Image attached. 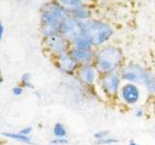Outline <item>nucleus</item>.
<instances>
[{
	"instance_id": "obj_2",
	"label": "nucleus",
	"mask_w": 155,
	"mask_h": 145,
	"mask_svg": "<svg viewBox=\"0 0 155 145\" xmlns=\"http://www.w3.org/2000/svg\"><path fill=\"white\" fill-rule=\"evenodd\" d=\"M123 61V52L114 46H105L96 52L95 67L100 72H115Z\"/></svg>"
},
{
	"instance_id": "obj_19",
	"label": "nucleus",
	"mask_w": 155,
	"mask_h": 145,
	"mask_svg": "<svg viewBox=\"0 0 155 145\" xmlns=\"http://www.w3.org/2000/svg\"><path fill=\"white\" fill-rule=\"evenodd\" d=\"M117 142H118V140L115 137H107L103 139L98 140V141H97V144H99V145H111V144H115Z\"/></svg>"
},
{
	"instance_id": "obj_22",
	"label": "nucleus",
	"mask_w": 155,
	"mask_h": 145,
	"mask_svg": "<svg viewBox=\"0 0 155 145\" xmlns=\"http://www.w3.org/2000/svg\"><path fill=\"white\" fill-rule=\"evenodd\" d=\"M51 143V145H66L68 143V139L66 137H54Z\"/></svg>"
},
{
	"instance_id": "obj_15",
	"label": "nucleus",
	"mask_w": 155,
	"mask_h": 145,
	"mask_svg": "<svg viewBox=\"0 0 155 145\" xmlns=\"http://www.w3.org/2000/svg\"><path fill=\"white\" fill-rule=\"evenodd\" d=\"M55 2L65 8L69 12H72L73 10L78 9L81 6H85L87 4V0H55Z\"/></svg>"
},
{
	"instance_id": "obj_20",
	"label": "nucleus",
	"mask_w": 155,
	"mask_h": 145,
	"mask_svg": "<svg viewBox=\"0 0 155 145\" xmlns=\"http://www.w3.org/2000/svg\"><path fill=\"white\" fill-rule=\"evenodd\" d=\"M109 134H110V132L108 130H99V132L95 133L93 134V137L97 141H98V140H101L107 137H109Z\"/></svg>"
},
{
	"instance_id": "obj_21",
	"label": "nucleus",
	"mask_w": 155,
	"mask_h": 145,
	"mask_svg": "<svg viewBox=\"0 0 155 145\" xmlns=\"http://www.w3.org/2000/svg\"><path fill=\"white\" fill-rule=\"evenodd\" d=\"M23 92H24V87L21 86V84L14 86L13 88H12V94H13L15 97H19V96H21V95L23 94Z\"/></svg>"
},
{
	"instance_id": "obj_6",
	"label": "nucleus",
	"mask_w": 155,
	"mask_h": 145,
	"mask_svg": "<svg viewBox=\"0 0 155 145\" xmlns=\"http://www.w3.org/2000/svg\"><path fill=\"white\" fill-rule=\"evenodd\" d=\"M120 76L116 72H109L105 74L102 77L101 86L105 93L110 96H114L117 94L120 87Z\"/></svg>"
},
{
	"instance_id": "obj_5",
	"label": "nucleus",
	"mask_w": 155,
	"mask_h": 145,
	"mask_svg": "<svg viewBox=\"0 0 155 145\" xmlns=\"http://www.w3.org/2000/svg\"><path fill=\"white\" fill-rule=\"evenodd\" d=\"M59 33L68 42L72 44L77 39L82 37L81 21H77L74 18L69 16L62 22Z\"/></svg>"
},
{
	"instance_id": "obj_27",
	"label": "nucleus",
	"mask_w": 155,
	"mask_h": 145,
	"mask_svg": "<svg viewBox=\"0 0 155 145\" xmlns=\"http://www.w3.org/2000/svg\"><path fill=\"white\" fill-rule=\"evenodd\" d=\"M129 145H139L138 143H136L135 141H131L130 143H129Z\"/></svg>"
},
{
	"instance_id": "obj_4",
	"label": "nucleus",
	"mask_w": 155,
	"mask_h": 145,
	"mask_svg": "<svg viewBox=\"0 0 155 145\" xmlns=\"http://www.w3.org/2000/svg\"><path fill=\"white\" fill-rule=\"evenodd\" d=\"M44 45H45L47 50L51 53H52L55 57L70 51L69 50L70 43L60 33L45 37Z\"/></svg>"
},
{
	"instance_id": "obj_1",
	"label": "nucleus",
	"mask_w": 155,
	"mask_h": 145,
	"mask_svg": "<svg viewBox=\"0 0 155 145\" xmlns=\"http://www.w3.org/2000/svg\"><path fill=\"white\" fill-rule=\"evenodd\" d=\"M69 16L70 12L55 1L45 5L41 14V30L43 35L47 37L59 33L62 22Z\"/></svg>"
},
{
	"instance_id": "obj_12",
	"label": "nucleus",
	"mask_w": 155,
	"mask_h": 145,
	"mask_svg": "<svg viewBox=\"0 0 155 145\" xmlns=\"http://www.w3.org/2000/svg\"><path fill=\"white\" fill-rule=\"evenodd\" d=\"M70 16L77 19V21L84 22L88 21V19H91L92 11L88 7V5H85V6H81L78 9L73 10L72 12H70Z\"/></svg>"
},
{
	"instance_id": "obj_3",
	"label": "nucleus",
	"mask_w": 155,
	"mask_h": 145,
	"mask_svg": "<svg viewBox=\"0 0 155 145\" xmlns=\"http://www.w3.org/2000/svg\"><path fill=\"white\" fill-rule=\"evenodd\" d=\"M81 25L82 36L88 39L94 47L103 46L114 35V28L99 19H88L81 22Z\"/></svg>"
},
{
	"instance_id": "obj_17",
	"label": "nucleus",
	"mask_w": 155,
	"mask_h": 145,
	"mask_svg": "<svg viewBox=\"0 0 155 145\" xmlns=\"http://www.w3.org/2000/svg\"><path fill=\"white\" fill-rule=\"evenodd\" d=\"M52 134L54 137H67V130L65 126L61 123H56L53 126Z\"/></svg>"
},
{
	"instance_id": "obj_7",
	"label": "nucleus",
	"mask_w": 155,
	"mask_h": 145,
	"mask_svg": "<svg viewBox=\"0 0 155 145\" xmlns=\"http://www.w3.org/2000/svg\"><path fill=\"white\" fill-rule=\"evenodd\" d=\"M56 62L55 64L57 68L62 72L67 75H74V72L78 71L80 68V64L78 63L74 58L70 54V52L64 53V54L56 56Z\"/></svg>"
},
{
	"instance_id": "obj_16",
	"label": "nucleus",
	"mask_w": 155,
	"mask_h": 145,
	"mask_svg": "<svg viewBox=\"0 0 155 145\" xmlns=\"http://www.w3.org/2000/svg\"><path fill=\"white\" fill-rule=\"evenodd\" d=\"M72 45H73V47L78 48V50H93V47H94V46L92 45L88 39H86L84 36L77 39L76 41L72 43Z\"/></svg>"
},
{
	"instance_id": "obj_18",
	"label": "nucleus",
	"mask_w": 155,
	"mask_h": 145,
	"mask_svg": "<svg viewBox=\"0 0 155 145\" xmlns=\"http://www.w3.org/2000/svg\"><path fill=\"white\" fill-rule=\"evenodd\" d=\"M21 85L24 88H33V84L31 81V75L28 72H24L21 77Z\"/></svg>"
},
{
	"instance_id": "obj_28",
	"label": "nucleus",
	"mask_w": 155,
	"mask_h": 145,
	"mask_svg": "<svg viewBox=\"0 0 155 145\" xmlns=\"http://www.w3.org/2000/svg\"><path fill=\"white\" fill-rule=\"evenodd\" d=\"M0 125H1V118H0Z\"/></svg>"
},
{
	"instance_id": "obj_8",
	"label": "nucleus",
	"mask_w": 155,
	"mask_h": 145,
	"mask_svg": "<svg viewBox=\"0 0 155 145\" xmlns=\"http://www.w3.org/2000/svg\"><path fill=\"white\" fill-rule=\"evenodd\" d=\"M120 91L121 98H122L125 104L133 105L140 101V92L137 84L132 83V82H128V83H125L122 86Z\"/></svg>"
},
{
	"instance_id": "obj_9",
	"label": "nucleus",
	"mask_w": 155,
	"mask_h": 145,
	"mask_svg": "<svg viewBox=\"0 0 155 145\" xmlns=\"http://www.w3.org/2000/svg\"><path fill=\"white\" fill-rule=\"evenodd\" d=\"M78 76H79L80 80L86 85L93 84L96 77L98 70L93 64H84L81 65L80 68L78 69Z\"/></svg>"
},
{
	"instance_id": "obj_14",
	"label": "nucleus",
	"mask_w": 155,
	"mask_h": 145,
	"mask_svg": "<svg viewBox=\"0 0 155 145\" xmlns=\"http://www.w3.org/2000/svg\"><path fill=\"white\" fill-rule=\"evenodd\" d=\"M3 137L8 139L14 140V141H18L24 144H32L33 140L30 135H24L21 133H14V132H5L3 133Z\"/></svg>"
},
{
	"instance_id": "obj_23",
	"label": "nucleus",
	"mask_w": 155,
	"mask_h": 145,
	"mask_svg": "<svg viewBox=\"0 0 155 145\" xmlns=\"http://www.w3.org/2000/svg\"><path fill=\"white\" fill-rule=\"evenodd\" d=\"M32 130H33L32 127H23L19 130L18 133H21V134H24V135H31Z\"/></svg>"
},
{
	"instance_id": "obj_26",
	"label": "nucleus",
	"mask_w": 155,
	"mask_h": 145,
	"mask_svg": "<svg viewBox=\"0 0 155 145\" xmlns=\"http://www.w3.org/2000/svg\"><path fill=\"white\" fill-rule=\"evenodd\" d=\"M3 81H4V79H3V76H2V72H1V70H0V86L2 85L3 83Z\"/></svg>"
},
{
	"instance_id": "obj_25",
	"label": "nucleus",
	"mask_w": 155,
	"mask_h": 145,
	"mask_svg": "<svg viewBox=\"0 0 155 145\" xmlns=\"http://www.w3.org/2000/svg\"><path fill=\"white\" fill-rule=\"evenodd\" d=\"M4 32H5V29H4V25L3 23L0 21V41L3 39V36H4Z\"/></svg>"
},
{
	"instance_id": "obj_24",
	"label": "nucleus",
	"mask_w": 155,
	"mask_h": 145,
	"mask_svg": "<svg viewBox=\"0 0 155 145\" xmlns=\"http://www.w3.org/2000/svg\"><path fill=\"white\" fill-rule=\"evenodd\" d=\"M143 114H144V112H143V110L142 108H139V109H137L135 111V116H136V117H138V118L143 117Z\"/></svg>"
},
{
	"instance_id": "obj_11",
	"label": "nucleus",
	"mask_w": 155,
	"mask_h": 145,
	"mask_svg": "<svg viewBox=\"0 0 155 145\" xmlns=\"http://www.w3.org/2000/svg\"><path fill=\"white\" fill-rule=\"evenodd\" d=\"M70 54L80 65L92 64L95 61L96 53L93 50H81L73 47L70 50Z\"/></svg>"
},
{
	"instance_id": "obj_10",
	"label": "nucleus",
	"mask_w": 155,
	"mask_h": 145,
	"mask_svg": "<svg viewBox=\"0 0 155 145\" xmlns=\"http://www.w3.org/2000/svg\"><path fill=\"white\" fill-rule=\"evenodd\" d=\"M143 71V69L142 67H140L136 64H130L122 69V72H121V79L128 82H132V83L140 82Z\"/></svg>"
},
{
	"instance_id": "obj_13",
	"label": "nucleus",
	"mask_w": 155,
	"mask_h": 145,
	"mask_svg": "<svg viewBox=\"0 0 155 145\" xmlns=\"http://www.w3.org/2000/svg\"><path fill=\"white\" fill-rule=\"evenodd\" d=\"M140 83H143L148 91L155 93V76L147 70H143L140 76Z\"/></svg>"
}]
</instances>
